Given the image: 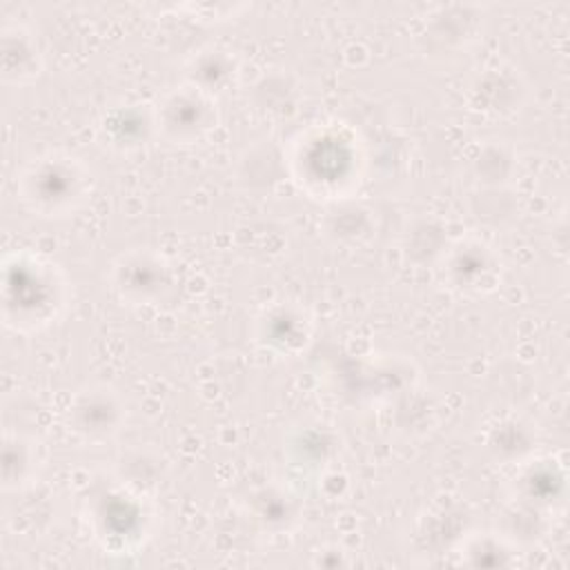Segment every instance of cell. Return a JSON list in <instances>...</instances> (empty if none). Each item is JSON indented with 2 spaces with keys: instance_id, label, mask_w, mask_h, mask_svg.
<instances>
[{
  "instance_id": "1",
  "label": "cell",
  "mask_w": 570,
  "mask_h": 570,
  "mask_svg": "<svg viewBox=\"0 0 570 570\" xmlns=\"http://www.w3.org/2000/svg\"><path fill=\"white\" fill-rule=\"evenodd\" d=\"M85 194L87 171L71 156H42L22 174V198L42 214L73 209Z\"/></svg>"
}]
</instances>
